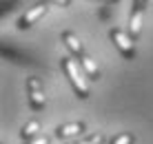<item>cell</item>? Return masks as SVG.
<instances>
[{"mask_svg": "<svg viewBox=\"0 0 153 144\" xmlns=\"http://www.w3.org/2000/svg\"><path fill=\"white\" fill-rule=\"evenodd\" d=\"M60 67H62V71H65V76L69 78V82H71L76 95L80 100H87L89 98V84H87V80L82 78V73L78 71V62L73 60V58H62Z\"/></svg>", "mask_w": 153, "mask_h": 144, "instance_id": "6da1fadb", "label": "cell"}, {"mask_svg": "<svg viewBox=\"0 0 153 144\" xmlns=\"http://www.w3.org/2000/svg\"><path fill=\"white\" fill-rule=\"evenodd\" d=\"M109 38H111V42L115 47H118V51L122 53L124 60H133L135 58V45H133V38H131L129 33H124L122 29H111L109 31Z\"/></svg>", "mask_w": 153, "mask_h": 144, "instance_id": "7a4b0ae2", "label": "cell"}, {"mask_svg": "<svg viewBox=\"0 0 153 144\" xmlns=\"http://www.w3.org/2000/svg\"><path fill=\"white\" fill-rule=\"evenodd\" d=\"M27 91H29V106L33 111H40L45 109L47 100H45V91H42V84L36 76H29L27 78Z\"/></svg>", "mask_w": 153, "mask_h": 144, "instance_id": "3957f363", "label": "cell"}, {"mask_svg": "<svg viewBox=\"0 0 153 144\" xmlns=\"http://www.w3.org/2000/svg\"><path fill=\"white\" fill-rule=\"evenodd\" d=\"M47 9H49V7L42 2V4H38V7H33V9H29V11H25V16L18 20V27H20V29H29V27H33V24L42 18V16L47 13Z\"/></svg>", "mask_w": 153, "mask_h": 144, "instance_id": "277c9868", "label": "cell"}, {"mask_svg": "<svg viewBox=\"0 0 153 144\" xmlns=\"http://www.w3.org/2000/svg\"><path fill=\"white\" fill-rule=\"evenodd\" d=\"M84 122H69V124H60L56 129V135L60 137V140H71V137H78L84 133Z\"/></svg>", "mask_w": 153, "mask_h": 144, "instance_id": "5b68a950", "label": "cell"}, {"mask_svg": "<svg viewBox=\"0 0 153 144\" xmlns=\"http://www.w3.org/2000/svg\"><path fill=\"white\" fill-rule=\"evenodd\" d=\"M62 42H65V47H67V49H69L76 58H80L82 53H84L82 42L78 40V36H76V33H71V31H65V33H62Z\"/></svg>", "mask_w": 153, "mask_h": 144, "instance_id": "8992f818", "label": "cell"}, {"mask_svg": "<svg viewBox=\"0 0 153 144\" xmlns=\"http://www.w3.org/2000/svg\"><path fill=\"white\" fill-rule=\"evenodd\" d=\"M80 65H82V69H84V73H87V78H91V80H100V69H98V65H96V60H93L91 56H89L87 51L82 53L80 58Z\"/></svg>", "mask_w": 153, "mask_h": 144, "instance_id": "52a82bcc", "label": "cell"}, {"mask_svg": "<svg viewBox=\"0 0 153 144\" xmlns=\"http://www.w3.org/2000/svg\"><path fill=\"white\" fill-rule=\"evenodd\" d=\"M142 16H144V11H140V9H133L131 11V24H129V36L133 40H138L140 31H142Z\"/></svg>", "mask_w": 153, "mask_h": 144, "instance_id": "ba28073f", "label": "cell"}, {"mask_svg": "<svg viewBox=\"0 0 153 144\" xmlns=\"http://www.w3.org/2000/svg\"><path fill=\"white\" fill-rule=\"evenodd\" d=\"M38 133H40V122L38 120H29L27 124L20 129V137H22L25 142H29V140H33V137H38Z\"/></svg>", "mask_w": 153, "mask_h": 144, "instance_id": "9c48e42d", "label": "cell"}, {"mask_svg": "<svg viewBox=\"0 0 153 144\" xmlns=\"http://www.w3.org/2000/svg\"><path fill=\"white\" fill-rule=\"evenodd\" d=\"M102 142H104L102 133H93V135H87L82 140H76V142H69V144H102Z\"/></svg>", "mask_w": 153, "mask_h": 144, "instance_id": "30bf717a", "label": "cell"}, {"mask_svg": "<svg viewBox=\"0 0 153 144\" xmlns=\"http://www.w3.org/2000/svg\"><path fill=\"white\" fill-rule=\"evenodd\" d=\"M135 142V137H133V133H120V135H115L109 140V144H133Z\"/></svg>", "mask_w": 153, "mask_h": 144, "instance_id": "8fae6325", "label": "cell"}, {"mask_svg": "<svg viewBox=\"0 0 153 144\" xmlns=\"http://www.w3.org/2000/svg\"><path fill=\"white\" fill-rule=\"evenodd\" d=\"M25 144H49V137L47 135H38V137H33V140H29Z\"/></svg>", "mask_w": 153, "mask_h": 144, "instance_id": "7c38bea8", "label": "cell"}, {"mask_svg": "<svg viewBox=\"0 0 153 144\" xmlns=\"http://www.w3.org/2000/svg\"><path fill=\"white\" fill-rule=\"evenodd\" d=\"M42 2H53V4H58V7H69L71 4V0H42Z\"/></svg>", "mask_w": 153, "mask_h": 144, "instance_id": "4fadbf2b", "label": "cell"}, {"mask_svg": "<svg viewBox=\"0 0 153 144\" xmlns=\"http://www.w3.org/2000/svg\"><path fill=\"white\" fill-rule=\"evenodd\" d=\"M149 2V0H133V9H140V11H144V4Z\"/></svg>", "mask_w": 153, "mask_h": 144, "instance_id": "5bb4252c", "label": "cell"}, {"mask_svg": "<svg viewBox=\"0 0 153 144\" xmlns=\"http://www.w3.org/2000/svg\"><path fill=\"white\" fill-rule=\"evenodd\" d=\"M100 2H115V0H100Z\"/></svg>", "mask_w": 153, "mask_h": 144, "instance_id": "9a60e30c", "label": "cell"}]
</instances>
